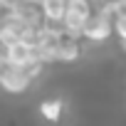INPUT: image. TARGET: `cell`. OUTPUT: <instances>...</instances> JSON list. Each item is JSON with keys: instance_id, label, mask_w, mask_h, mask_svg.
<instances>
[{"instance_id": "ba28073f", "label": "cell", "mask_w": 126, "mask_h": 126, "mask_svg": "<svg viewBox=\"0 0 126 126\" xmlns=\"http://www.w3.org/2000/svg\"><path fill=\"white\" fill-rule=\"evenodd\" d=\"M111 32H116L119 40H126V10L114 5V15H111Z\"/></svg>"}, {"instance_id": "8fae6325", "label": "cell", "mask_w": 126, "mask_h": 126, "mask_svg": "<svg viewBox=\"0 0 126 126\" xmlns=\"http://www.w3.org/2000/svg\"><path fill=\"white\" fill-rule=\"evenodd\" d=\"M25 3H30V5H40L42 0H25Z\"/></svg>"}, {"instance_id": "277c9868", "label": "cell", "mask_w": 126, "mask_h": 126, "mask_svg": "<svg viewBox=\"0 0 126 126\" xmlns=\"http://www.w3.org/2000/svg\"><path fill=\"white\" fill-rule=\"evenodd\" d=\"M30 79L27 74L20 69V67H8L3 69V74H0V89H3L5 94H25L30 89Z\"/></svg>"}, {"instance_id": "3957f363", "label": "cell", "mask_w": 126, "mask_h": 126, "mask_svg": "<svg viewBox=\"0 0 126 126\" xmlns=\"http://www.w3.org/2000/svg\"><path fill=\"white\" fill-rule=\"evenodd\" d=\"M0 54H3V62L8 67H25L35 59V47L25 40L17 42H8V45H0Z\"/></svg>"}, {"instance_id": "9c48e42d", "label": "cell", "mask_w": 126, "mask_h": 126, "mask_svg": "<svg viewBox=\"0 0 126 126\" xmlns=\"http://www.w3.org/2000/svg\"><path fill=\"white\" fill-rule=\"evenodd\" d=\"M89 3L94 5V8H104V5H109L111 0H89Z\"/></svg>"}, {"instance_id": "7a4b0ae2", "label": "cell", "mask_w": 126, "mask_h": 126, "mask_svg": "<svg viewBox=\"0 0 126 126\" xmlns=\"http://www.w3.org/2000/svg\"><path fill=\"white\" fill-rule=\"evenodd\" d=\"M94 13V5L89 3V0H67V5H64V15H62V32L69 35V37H79L84 22L92 17Z\"/></svg>"}, {"instance_id": "30bf717a", "label": "cell", "mask_w": 126, "mask_h": 126, "mask_svg": "<svg viewBox=\"0 0 126 126\" xmlns=\"http://www.w3.org/2000/svg\"><path fill=\"white\" fill-rule=\"evenodd\" d=\"M3 69H5V62H3V54H0V74H3Z\"/></svg>"}, {"instance_id": "5b68a950", "label": "cell", "mask_w": 126, "mask_h": 126, "mask_svg": "<svg viewBox=\"0 0 126 126\" xmlns=\"http://www.w3.org/2000/svg\"><path fill=\"white\" fill-rule=\"evenodd\" d=\"M84 54L82 40L79 37H69V35H62L59 47H57V62H64V64H72L79 57Z\"/></svg>"}, {"instance_id": "7c38bea8", "label": "cell", "mask_w": 126, "mask_h": 126, "mask_svg": "<svg viewBox=\"0 0 126 126\" xmlns=\"http://www.w3.org/2000/svg\"><path fill=\"white\" fill-rule=\"evenodd\" d=\"M8 5V0H0V8H5Z\"/></svg>"}, {"instance_id": "4fadbf2b", "label": "cell", "mask_w": 126, "mask_h": 126, "mask_svg": "<svg viewBox=\"0 0 126 126\" xmlns=\"http://www.w3.org/2000/svg\"><path fill=\"white\" fill-rule=\"evenodd\" d=\"M121 47H124V52H126V40H121Z\"/></svg>"}, {"instance_id": "6da1fadb", "label": "cell", "mask_w": 126, "mask_h": 126, "mask_svg": "<svg viewBox=\"0 0 126 126\" xmlns=\"http://www.w3.org/2000/svg\"><path fill=\"white\" fill-rule=\"evenodd\" d=\"M111 15H114V0L104 8H94L92 17L84 22L82 32H79V40H87L92 45H101L106 42L114 32H111Z\"/></svg>"}, {"instance_id": "52a82bcc", "label": "cell", "mask_w": 126, "mask_h": 126, "mask_svg": "<svg viewBox=\"0 0 126 126\" xmlns=\"http://www.w3.org/2000/svg\"><path fill=\"white\" fill-rule=\"evenodd\" d=\"M40 114H42L45 121H59V116H62V101H59V99H47V101H42V104H40Z\"/></svg>"}, {"instance_id": "8992f818", "label": "cell", "mask_w": 126, "mask_h": 126, "mask_svg": "<svg viewBox=\"0 0 126 126\" xmlns=\"http://www.w3.org/2000/svg\"><path fill=\"white\" fill-rule=\"evenodd\" d=\"M64 5H67V0H42L37 5L42 22L45 25H59L62 15H64Z\"/></svg>"}]
</instances>
